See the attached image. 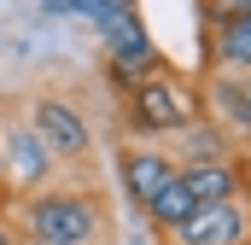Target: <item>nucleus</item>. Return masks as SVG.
<instances>
[{
	"label": "nucleus",
	"instance_id": "1",
	"mask_svg": "<svg viewBox=\"0 0 251 245\" xmlns=\"http://www.w3.org/2000/svg\"><path fill=\"white\" fill-rule=\"evenodd\" d=\"M24 245H111V198L100 181H53L6 204Z\"/></svg>",
	"mask_w": 251,
	"mask_h": 245
},
{
	"label": "nucleus",
	"instance_id": "2",
	"mask_svg": "<svg viewBox=\"0 0 251 245\" xmlns=\"http://www.w3.org/2000/svg\"><path fill=\"white\" fill-rule=\"evenodd\" d=\"M117 122L128 128V140H146V146L204 122V82H199V70H181V64L164 59L152 76H140L134 88L117 94Z\"/></svg>",
	"mask_w": 251,
	"mask_h": 245
},
{
	"label": "nucleus",
	"instance_id": "3",
	"mask_svg": "<svg viewBox=\"0 0 251 245\" xmlns=\"http://www.w3.org/2000/svg\"><path fill=\"white\" fill-rule=\"evenodd\" d=\"M24 122L41 134V146L53 152V164L76 170V181H94V152H100V140H94L88 111H82L70 94H59V88H29V94H24Z\"/></svg>",
	"mask_w": 251,
	"mask_h": 245
},
{
	"label": "nucleus",
	"instance_id": "4",
	"mask_svg": "<svg viewBox=\"0 0 251 245\" xmlns=\"http://www.w3.org/2000/svg\"><path fill=\"white\" fill-rule=\"evenodd\" d=\"M158 245H251V193L222 198V204H199L181 228H170Z\"/></svg>",
	"mask_w": 251,
	"mask_h": 245
},
{
	"label": "nucleus",
	"instance_id": "5",
	"mask_svg": "<svg viewBox=\"0 0 251 245\" xmlns=\"http://www.w3.org/2000/svg\"><path fill=\"white\" fill-rule=\"evenodd\" d=\"M199 82H204V117L240 152H251V70H210Z\"/></svg>",
	"mask_w": 251,
	"mask_h": 245
},
{
	"label": "nucleus",
	"instance_id": "6",
	"mask_svg": "<svg viewBox=\"0 0 251 245\" xmlns=\"http://www.w3.org/2000/svg\"><path fill=\"white\" fill-rule=\"evenodd\" d=\"M117 181H123L128 204L146 216V204L176 181V158L164 146H146V140H117Z\"/></svg>",
	"mask_w": 251,
	"mask_h": 245
},
{
	"label": "nucleus",
	"instance_id": "7",
	"mask_svg": "<svg viewBox=\"0 0 251 245\" xmlns=\"http://www.w3.org/2000/svg\"><path fill=\"white\" fill-rule=\"evenodd\" d=\"M53 170H59V164H53V152L41 146V134L18 117L12 122V140H6V193H12V198L41 193V187H53Z\"/></svg>",
	"mask_w": 251,
	"mask_h": 245
},
{
	"label": "nucleus",
	"instance_id": "8",
	"mask_svg": "<svg viewBox=\"0 0 251 245\" xmlns=\"http://www.w3.org/2000/svg\"><path fill=\"white\" fill-rule=\"evenodd\" d=\"M181 187H187L193 210H199V204L240 198V193H251V152L222 158V164H181Z\"/></svg>",
	"mask_w": 251,
	"mask_h": 245
},
{
	"label": "nucleus",
	"instance_id": "9",
	"mask_svg": "<svg viewBox=\"0 0 251 245\" xmlns=\"http://www.w3.org/2000/svg\"><path fill=\"white\" fill-rule=\"evenodd\" d=\"M210 70H251V18L199 24V76Z\"/></svg>",
	"mask_w": 251,
	"mask_h": 245
},
{
	"label": "nucleus",
	"instance_id": "10",
	"mask_svg": "<svg viewBox=\"0 0 251 245\" xmlns=\"http://www.w3.org/2000/svg\"><path fill=\"white\" fill-rule=\"evenodd\" d=\"M158 146L176 158V170H181V164H222V158H240V146H234L210 117L193 122V128H181V134H164Z\"/></svg>",
	"mask_w": 251,
	"mask_h": 245
},
{
	"label": "nucleus",
	"instance_id": "11",
	"mask_svg": "<svg viewBox=\"0 0 251 245\" xmlns=\"http://www.w3.org/2000/svg\"><path fill=\"white\" fill-rule=\"evenodd\" d=\"M187 216H193V198H187V187H181V170H176V181H170L152 204H146V228L164 240V234H170V228H181Z\"/></svg>",
	"mask_w": 251,
	"mask_h": 245
},
{
	"label": "nucleus",
	"instance_id": "12",
	"mask_svg": "<svg viewBox=\"0 0 251 245\" xmlns=\"http://www.w3.org/2000/svg\"><path fill=\"white\" fill-rule=\"evenodd\" d=\"M59 12H82L88 24H111V18H128V12H140L134 0H53Z\"/></svg>",
	"mask_w": 251,
	"mask_h": 245
},
{
	"label": "nucleus",
	"instance_id": "13",
	"mask_svg": "<svg viewBox=\"0 0 251 245\" xmlns=\"http://www.w3.org/2000/svg\"><path fill=\"white\" fill-rule=\"evenodd\" d=\"M18 117H24V94H0V204H12V193H6V140H12Z\"/></svg>",
	"mask_w": 251,
	"mask_h": 245
},
{
	"label": "nucleus",
	"instance_id": "14",
	"mask_svg": "<svg viewBox=\"0 0 251 245\" xmlns=\"http://www.w3.org/2000/svg\"><path fill=\"white\" fill-rule=\"evenodd\" d=\"M251 18V0H199V24H234Z\"/></svg>",
	"mask_w": 251,
	"mask_h": 245
},
{
	"label": "nucleus",
	"instance_id": "15",
	"mask_svg": "<svg viewBox=\"0 0 251 245\" xmlns=\"http://www.w3.org/2000/svg\"><path fill=\"white\" fill-rule=\"evenodd\" d=\"M0 245H24V240H18V228H12V216H6V204H0Z\"/></svg>",
	"mask_w": 251,
	"mask_h": 245
}]
</instances>
